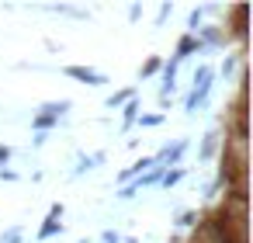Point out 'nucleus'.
I'll use <instances>...</instances> for the list:
<instances>
[{"label": "nucleus", "mask_w": 253, "mask_h": 243, "mask_svg": "<svg viewBox=\"0 0 253 243\" xmlns=\"http://www.w3.org/2000/svg\"><path fill=\"white\" fill-rule=\"evenodd\" d=\"M66 73H70V77H77V80H87V84H101V73H94V70H80V66H70Z\"/></svg>", "instance_id": "f257e3e1"}, {"label": "nucleus", "mask_w": 253, "mask_h": 243, "mask_svg": "<svg viewBox=\"0 0 253 243\" xmlns=\"http://www.w3.org/2000/svg\"><path fill=\"white\" fill-rule=\"evenodd\" d=\"M0 160H7V149H0Z\"/></svg>", "instance_id": "f03ea898"}]
</instances>
